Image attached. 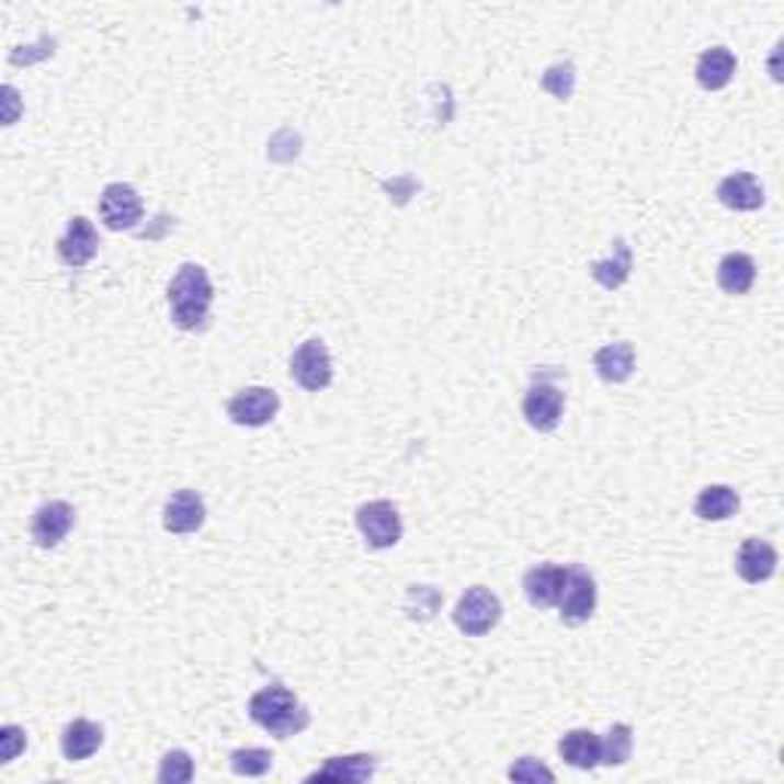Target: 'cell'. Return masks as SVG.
Masks as SVG:
<instances>
[{
  "label": "cell",
  "instance_id": "obj_27",
  "mask_svg": "<svg viewBox=\"0 0 784 784\" xmlns=\"http://www.w3.org/2000/svg\"><path fill=\"white\" fill-rule=\"evenodd\" d=\"M573 83H577V71L573 65H552L546 75H543V89H548L555 99L567 102L570 92H573Z\"/></svg>",
  "mask_w": 784,
  "mask_h": 784
},
{
  "label": "cell",
  "instance_id": "obj_19",
  "mask_svg": "<svg viewBox=\"0 0 784 784\" xmlns=\"http://www.w3.org/2000/svg\"><path fill=\"white\" fill-rule=\"evenodd\" d=\"M594 371L604 384H625L635 374V350L632 343H607L594 353Z\"/></svg>",
  "mask_w": 784,
  "mask_h": 784
},
{
  "label": "cell",
  "instance_id": "obj_18",
  "mask_svg": "<svg viewBox=\"0 0 784 784\" xmlns=\"http://www.w3.org/2000/svg\"><path fill=\"white\" fill-rule=\"evenodd\" d=\"M558 754L573 770H594V766H601V739L592 729H570L558 741Z\"/></svg>",
  "mask_w": 784,
  "mask_h": 784
},
{
  "label": "cell",
  "instance_id": "obj_21",
  "mask_svg": "<svg viewBox=\"0 0 784 784\" xmlns=\"http://www.w3.org/2000/svg\"><path fill=\"white\" fill-rule=\"evenodd\" d=\"M757 280V264L751 254L729 252L724 254V261L717 264V285L724 288L726 295H748L751 285Z\"/></svg>",
  "mask_w": 784,
  "mask_h": 784
},
{
  "label": "cell",
  "instance_id": "obj_25",
  "mask_svg": "<svg viewBox=\"0 0 784 784\" xmlns=\"http://www.w3.org/2000/svg\"><path fill=\"white\" fill-rule=\"evenodd\" d=\"M273 766V754L264 748H239L230 754V770L246 779H261Z\"/></svg>",
  "mask_w": 784,
  "mask_h": 784
},
{
  "label": "cell",
  "instance_id": "obj_23",
  "mask_svg": "<svg viewBox=\"0 0 784 784\" xmlns=\"http://www.w3.org/2000/svg\"><path fill=\"white\" fill-rule=\"evenodd\" d=\"M592 280L598 282V285H604V288H620L622 282L632 276V246L625 242V239H616V246H613V258L610 261H594L592 266Z\"/></svg>",
  "mask_w": 784,
  "mask_h": 784
},
{
  "label": "cell",
  "instance_id": "obj_20",
  "mask_svg": "<svg viewBox=\"0 0 784 784\" xmlns=\"http://www.w3.org/2000/svg\"><path fill=\"white\" fill-rule=\"evenodd\" d=\"M732 75H736V56L726 46H711V49H705L698 56L696 80L702 89L717 92V89H724L732 80Z\"/></svg>",
  "mask_w": 784,
  "mask_h": 784
},
{
  "label": "cell",
  "instance_id": "obj_5",
  "mask_svg": "<svg viewBox=\"0 0 784 784\" xmlns=\"http://www.w3.org/2000/svg\"><path fill=\"white\" fill-rule=\"evenodd\" d=\"M288 374H292V380H295L300 389H307V393L326 389V386L334 380V365H331V353H328L326 343L319 341V338L300 343L295 353H292V368H288Z\"/></svg>",
  "mask_w": 784,
  "mask_h": 784
},
{
  "label": "cell",
  "instance_id": "obj_13",
  "mask_svg": "<svg viewBox=\"0 0 784 784\" xmlns=\"http://www.w3.org/2000/svg\"><path fill=\"white\" fill-rule=\"evenodd\" d=\"M206 524V503L196 490H175L163 509V527L169 533H196Z\"/></svg>",
  "mask_w": 784,
  "mask_h": 784
},
{
  "label": "cell",
  "instance_id": "obj_4",
  "mask_svg": "<svg viewBox=\"0 0 784 784\" xmlns=\"http://www.w3.org/2000/svg\"><path fill=\"white\" fill-rule=\"evenodd\" d=\"M355 527L371 548H393L401 539V515L389 500H371L355 509Z\"/></svg>",
  "mask_w": 784,
  "mask_h": 784
},
{
  "label": "cell",
  "instance_id": "obj_2",
  "mask_svg": "<svg viewBox=\"0 0 784 784\" xmlns=\"http://www.w3.org/2000/svg\"><path fill=\"white\" fill-rule=\"evenodd\" d=\"M215 300V288L208 280L206 266L200 264H181L178 273L169 282V310H172V322L181 331H196L208 319Z\"/></svg>",
  "mask_w": 784,
  "mask_h": 784
},
{
  "label": "cell",
  "instance_id": "obj_10",
  "mask_svg": "<svg viewBox=\"0 0 784 784\" xmlns=\"http://www.w3.org/2000/svg\"><path fill=\"white\" fill-rule=\"evenodd\" d=\"M75 527V505L65 500H49L31 521V539L41 548H56Z\"/></svg>",
  "mask_w": 784,
  "mask_h": 784
},
{
  "label": "cell",
  "instance_id": "obj_17",
  "mask_svg": "<svg viewBox=\"0 0 784 784\" xmlns=\"http://www.w3.org/2000/svg\"><path fill=\"white\" fill-rule=\"evenodd\" d=\"M104 741V729L99 724H92L87 717H77L71 724L61 729V754L65 760L71 763H80V760H89L102 748Z\"/></svg>",
  "mask_w": 784,
  "mask_h": 784
},
{
  "label": "cell",
  "instance_id": "obj_11",
  "mask_svg": "<svg viewBox=\"0 0 784 784\" xmlns=\"http://www.w3.org/2000/svg\"><path fill=\"white\" fill-rule=\"evenodd\" d=\"M564 582H567V567L561 564H539L524 573V594L536 610L558 607L564 592Z\"/></svg>",
  "mask_w": 784,
  "mask_h": 784
},
{
  "label": "cell",
  "instance_id": "obj_24",
  "mask_svg": "<svg viewBox=\"0 0 784 784\" xmlns=\"http://www.w3.org/2000/svg\"><path fill=\"white\" fill-rule=\"evenodd\" d=\"M632 748H635V736L628 724L610 726L607 739H601V763L604 766H625L632 760Z\"/></svg>",
  "mask_w": 784,
  "mask_h": 784
},
{
  "label": "cell",
  "instance_id": "obj_8",
  "mask_svg": "<svg viewBox=\"0 0 784 784\" xmlns=\"http://www.w3.org/2000/svg\"><path fill=\"white\" fill-rule=\"evenodd\" d=\"M280 414V396L266 386H246L234 399L227 401V417L237 427H266L273 417Z\"/></svg>",
  "mask_w": 784,
  "mask_h": 784
},
{
  "label": "cell",
  "instance_id": "obj_12",
  "mask_svg": "<svg viewBox=\"0 0 784 784\" xmlns=\"http://www.w3.org/2000/svg\"><path fill=\"white\" fill-rule=\"evenodd\" d=\"M56 252H59L61 264L75 266V270L77 266H87L95 258V252H99V234H95L92 221L83 218V215L71 218L65 237L56 242Z\"/></svg>",
  "mask_w": 784,
  "mask_h": 784
},
{
  "label": "cell",
  "instance_id": "obj_22",
  "mask_svg": "<svg viewBox=\"0 0 784 784\" xmlns=\"http://www.w3.org/2000/svg\"><path fill=\"white\" fill-rule=\"evenodd\" d=\"M702 521H726L739 512V493L729 485H708L705 490H698L696 505H693Z\"/></svg>",
  "mask_w": 784,
  "mask_h": 784
},
{
  "label": "cell",
  "instance_id": "obj_3",
  "mask_svg": "<svg viewBox=\"0 0 784 784\" xmlns=\"http://www.w3.org/2000/svg\"><path fill=\"white\" fill-rule=\"evenodd\" d=\"M503 620V604L500 598L485 589V586H473L459 594L457 607H454V625L463 635L481 637L497 628V622Z\"/></svg>",
  "mask_w": 784,
  "mask_h": 784
},
{
  "label": "cell",
  "instance_id": "obj_14",
  "mask_svg": "<svg viewBox=\"0 0 784 784\" xmlns=\"http://www.w3.org/2000/svg\"><path fill=\"white\" fill-rule=\"evenodd\" d=\"M775 567H779V552L766 539L751 536V539L741 543L739 555H736V570H739V577L745 582L760 586V582H766L775 573Z\"/></svg>",
  "mask_w": 784,
  "mask_h": 784
},
{
  "label": "cell",
  "instance_id": "obj_15",
  "mask_svg": "<svg viewBox=\"0 0 784 784\" xmlns=\"http://www.w3.org/2000/svg\"><path fill=\"white\" fill-rule=\"evenodd\" d=\"M717 200L732 212H757L766 203V193L751 172H736V175H726L717 184Z\"/></svg>",
  "mask_w": 784,
  "mask_h": 784
},
{
  "label": "cell",
  "instance_id": "obj_28",
  "mask_svg": "<svg viewBox=\"0 0 784 784\" xmlns=\"http://www.w3.org/2000/svg\"><path fill=\"white\" fill-rule=\"evenodd\" d=\"M505 775H509L512 782H555V772L548 770L546 763H539L536 757H521V760H515Z\"/></svg>",
  "mask_w": 784,
  "mask_h": 784
},
{
  "label": "cell",
  "instance_id": "obj_6",
  "mask_svg": "<svg viewBox=\"0 0 784 784\" xmlns=\"http://www.w3.org/2000/svg\"><path fill=\"white\" fill-rule=\"evenodd\" d=\"M594 607H598V589H594L592 573L586 567H567V582L558 601L564 625L589 622L594 616Z\"/></svg>",
  "mask_w": 784,
  "mask_h": 784
},
{
  "label": "cell",
  "instance_id": "obj_29",
  "mask_svg": "<svg viewBox=\"0 0 784 784\" xmlns=\"http://www.w3.org/2000/svg\"><path fill=\"white\" fill-rule=\"evenodd\" d=\"M25 745H29V739H25V729H22V726H3V729H0V763H13L15 757L25 751Z\"/></svg>",
  "mask_w": 784,
  "mask_h": 784
},
{
  "label": "cell",
  "instance_id": "obj_16",
  "mask_svg": "<svg viewBox=\"0 0 784 784\" xmlns=\"http://www.w3.org/2000/svg\"><path fill=\"white\" fill-rule=\"evenodd\" d=\"M377 770V760L371 754H350V757H328L326 766L307 775V782H346L359 784L368 782Z\"/></svg>",
  "mask_w": 784,
  "mask_h": 784
},
{
  "label": "cell",
  "instance_id": "obj_7",
  "mask_svg": "<svg viewBox=\"0 0 784 784\" xmlns=\"http://www.w3.org/2000/svg\"><path fill=\"white\" fill-rule=\"evenodd\" d=\"M99 215H102V224L107 230H133L135 224L141 221L145 206H141V196H138L133 184L114 181V184H107L102 191Z\"/></svg>",
  "mask_w": 784,
  "mask_h": 784
},
{
  "label": "cell",
  "instance_id": "obj_9",
  "mask_svg": "<svg viewBox=\"0 0 784 784\" xmlns=\"http://www.w3.org/2000/svg\"><path fill=\"white\" fill-rule=\"evenodd\" d=\"M521 411H524V420L531 423L533 430H558V423H561L564 417V393L555 384L536 380V384L527 386L524 401H521Z\"/></svg>",
  "mask_w": 784,
  "mask_h": 784
},
{
  "label": "cell",
  "instance_id": "obj_26",
  "mask_svg": "<svg viewBox=\"0 0 784 784\" xmlns=\"http://www.w3.org/2000/svg\"><path fill=\"white\" fill-rule=\"evenodd\" d=\"M160 784H188L193 779V760L188 751H169L157 772Z\"/></svg>",
  "mask_w": 784,
  "mask_h": 784
},
{
  "label": "cell",
  "instance_id": "obj_30",
  "mask_svg": "<svg viewBox=\"0 0 784 784\" xmlns=\"http://www.w3.org/2000/svg\"><path fill=\"white\" fill-rule=\"evenodd\" d=\"M3 95H7V114H3V123L7 126H13V120H15V111H19V92H15L13 87H3Z\"/></svg>",
  "mask_w": 784,
  "mask_h": 784
},
{
  "label": "cell",
  "instance_id": "obj_1",
  "mask_svg": "<svg viewBox=\"0 0 784 784\" xmlns=\"http://www.w3.org/2000/svg\"><path fill=\"white\" fill-rule=\"evenodd\" d=\"M249 717L276 739H292L310 726V711L282 683H270L249 698Z\"/></svg>",
  "mask_w": 784,
  "mask_h": 784
}]
</instances>
